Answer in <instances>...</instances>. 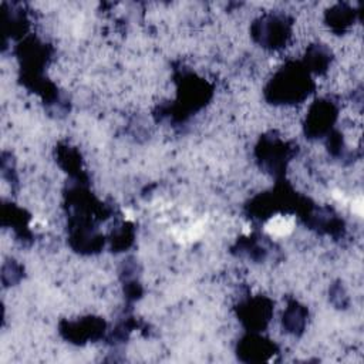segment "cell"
<instances>
[{
    "instance_id": "cell-1",
    "label": "cell",
    "mask_w": 364,
    "mask_h": 364,
    "mask_svg": "<svg viewBox=\"0 0 364 364\" xmlns=\"http://www.w3.org/2000/svg\"><path fill=\"white\" fill-rule=\"evenodd\" d=\"M292 229V222L285 218H278L275 221H272V224L268 226V231L271 232L272 235H278V236H283L287 232Z\"/></svg>"
}]
</instances>
